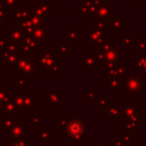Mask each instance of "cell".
I'll use <instances>...</instances> for the list:
<instances>
[{
  "instance_id": "1",
  "label": "cell",
  "mask_w": 146,
  "mask_h": 146,
  "mask_svg": "<svg viewBox=\"0 0 146 146\" xmlns=\"http://www.w3.org/2000/svg\"><path fill=\"white\" fill-rule=\"evenodd\" d=\"M56 125L68 137L76 146H82L88 140L87 136V122L81 116H56Z\"/></svg>"
},
{
  "instance_id": "2",
  "label": "cell",
  "mask_w": 146,
  "mask_h": 146,
  "mask_svg": "<svg viewBox=\"0 0 146 146\" xmlns=\"http://www.w3.org/2000/svg\"><path fill=\"white\" fill-rule=\"evenodd\" d=\"M10 99L17 105L19 111L33 112L40 105V97L34 90H11Z\"/></svg>"
},
{
  "instance_id": "3",
  "label": "cell",
  "mask_w": 146,
  "mask_h": 146,
  "mask_svg": "<svg viewBox=\"0 0 146 146\" xmlns=\"http://www.w3.org/2000/svg\"><path fill=\"white\" fill-rule=\"evenodd\" d=\"M14 72L22 74V75L29 78L30 80H34L35 76L41 73V68L34 62V59H31V57L29 55L21 52L18 63H17L16 67L14 68Z\"/></svg>"
},
{
  "instance_id": "4",
  "label": "cell",
  "mask_w": 146,
  "mask_h": 146,
  "mask_svg": "<svg viewBox=\"0 0 146 146\" xmlns=\"http://www.w3.org/2000/svg\"><path fill=\"white\" fill-rule=\"evenodd\" d=\"M62 57L59 56L56 48L54 49H40L39 52L34 55V62L40 66V68L47 70L58 63H60Z\"/></svg>"
},
{
  "instance_id": "5",
  "label": "cell",
  "mask_w": 146,
  "mask_h": 146,
  "mask_svg": "<svg viewBox=\"0 0 146 146\" xmlns=\"http://www.w3.org/2000/svg\"><path fill=\"white\" fill-rule=\"evenodd\" d=\"M107 31L108 30H99V29H95L92 26L87 30L86 38H87V41H88V44H87L88 52L96 54L98 47L108 38L107 36Z\"/></svg>"
},
{
  "instance_id": "6",
  "label": "cell",
  "mask_w": 146,
  "mask_h": 146,
  "mask_svg": "<svg viewBox=\"0 0 146 146\" xmlns=\"http://www.w3.org/2000/svg\"><path fill=\"white\" fill-rule=\"evenodd\" d=\"M144 82L140 79L139 75L137 74H129L124 79V84H123V95H138L143 96L144 95Z\"/></svg>"
},
{
  "instance_id": "7",
  "label": "cell",
  "mask_w": 146,
  "mask_h": 146,
  "mask_svg": "<svg viewBox=\"0 0 146 146\" xmlns=\"http://www.w3.org/2000/svg\"><path fill=\"white\" fill-rule=\"evenodd\" d=\"M19 55H21L19 46L16 44V43L9 42L7 49H6L5 54H3V57H2V60H3V68H5V70L15 68L16 65H17V63H18Z\"/></svg>"
},
{
  "instance_id": "8",
  "label": "cell",
  "mask_w": 146,
  "mask_h": 146,
  "mask_svg": "<svg viewBox=\"0 0 146 146\" xmlns=\"http://www.w3.org/2000/svg\"><path fill=\"white\" fill-rule=\"evenodd\" d=\"M9 139V141L14 140H30V127H26L24 122L16 121L8 133L5 136Z\"/></svg>"
},
{
  "instance_id": "9",
  "label": "cell",
  "mask_w": 146,
  "mask_h": 146,
  "mask_svg": "<svg viewBox=\"0 0 146 146\" xmlns=\"http://www.w3.org/2000/svg\"><path fill=\"white\" fill-rule=\"evenodd\" d=\"M19 49L22 54L25 55H35L38 52V50L41 49V43L31 34H25L22 43L19 44Z\"/></svg>"
},
{
  "instance_id": "10",
  "label": "cell",
  "mask_w": 146,
  "mask_h": 146,
  "mask_svg": "<svg viewBox=\"0 0 146 146\" xmlns=\"http://www.w3.org/2000/svg\"><path fill=\"white\" fill-rule=\"evenodd\" d=\"M5 33H6V35L8 36V39H9V41L10 42H13V43H16V44H21L22 43V41H23V39H24V36H25V33H24V31L21 29V26L17 24V23H15V22H9V25L7 26V27H5V31H3Z\"/></svg>"
},
{
  "instance_id": "11",
  "label": "cell",
  "mask_w": 146,
  "mask_h": 146,
  "mask_svg": "<svg viewBox=\"0 0 146 146\" xmlns=\"http://www.w3.org/2000/svg\"><path fill=\"white\" fill-rule=\"evenodd\" d=\"M0 114L2 116L11 117L16 121L19 120V110L11 99L6 102H0Z\"/></svg>"
},
{
  "instance_id": "12",
  "label": "cell",
  "mask_w": 146,
  "mask_h": 146,
  "mask_svg": "<svg viewBox=\"0 0 146 146\" xmlns=\"http://www.w3.org/2000/svg\"><path fill=\"white\" fill-rule=\"evenodd\" d=\"M107 112V120L108 121H124L125 116L123 114L121 105H119L117 100H110L108 107L106 110Z\"/></svg>"
},
{
  "instance_id": "13",
  "label": "cell",
  "mask_w": 146,
  "mask_h": 146,
  "mask_svg": "<svg viewBox=\"0 0 146 146\" xmlns=\"http://www.w3.org/2000/svg\"><path fill=\"white\" fill-rule=\"evenodd\" d=\"M51 2H48L47 0L44 1H41L34 6H31V9H32V14H35V15H39V16H42L44 18H48L51 16V14H54L56 11V8L54 6L50 5Z\"/></svg>"
},
{
  "instance_id": "14",
  "label": "cell",
  "mask_w": 146,
  "mask_h": 146,
  "mask_svg": "<svg viewBox=\"0 0 146 146\" xmlns=\"http://www.w3.org/2000/svg\"><path fill=\"white\" fill-rule=\"evenodd\" d=\"M83 38H86V33L81 27H67L65 30V40L71 44H80Z\"/></svg>"
},
{
  "instance_id": "15",
  "label": "cell",
  "mask_w": 146,
  "mask_h": 146,
  "mask_svg": "<svg viewBox=\"0 0 146 146\" xmlns=\"http://www.w3.org/2000/svg\"><path fill=\"white\" fill-rule=\"evenodd\" d=\"M106 25H107V29L115 34L123 33L124 30L129 26V24L122 17H111L108 21H106Z\"/></svg>"
},
{
  "instance_id": "16",
  "label": "cell",
  "mask_w": 146,
  "mask_h": 146,
  "mask_svg": "<svg viewBox=\"0 0 146 146\" xmlns=\"http://www.w3.org/2000/svg\"><path fill=\"white\" fill-rule=\"evenodd\" d=\"M98 65L99 64L95 54L87 52L81 56V67L83 70H97Z\"/></svg>"
},
{
  "instance_id": "17",
  "label": "cell",
  "mask_w": 146,
  "mask_h": 146,
  "mask_svg": "<svg viewBox=\"0 0 146 146\" xmlns=\"http://www.w3.org/2000/svg\"><path fill=\"white\" fill-rule=\"evenodd\" d=\"M95 16H97L100 19L108 21L111 17H113V2L112 1L103 2L100 5V7L98 8V10H97Z\"/></svg>"
},
{
  "instance_id": "18",
  "label": "cell",
  "mask_w": 146,
  "mask_h": 146,
  "mask_svg": "<svg viewBox=\"0 0 146 146\" xmlns=\"http://www.w3.org/2000/svg\"><path fill=\"white\" fill-rule=\"evenodd\" d=\"M117 44L122 46L123 49H136L137 38L133 33H123V36L117 39Z\"/></svg>"
},
{
  "instance_id": "19",
  "label": "cell",
  "mask_w": 146,
  "mask_h": 146,
  "mask_svg": "<svg viewBox=\"0 0 146 146\" xmlns=\"http://www.w3.org/2000/svg\"><path fill=\"white\" fill-rule=\"evenodd\" d=\"M31 35L34 36L42 44V43L46 42V40H48L51 36V29L47 27V26H39V27H35L32 31Z\"/></svg>"
},
{
  "instance_id": "20",
  "label": "cell",
  "mask_w": 146,
  "mask_h": 146,
  "mask_svg": "<svg viewBox=\"0 0 146 146\" xmlns=\"http://www.w3.org/2000/svg\"><path fill=\"white\" fill-rule=\"evenodd\" d=\"M128 75H129V65L124 64V63L116 64L107 73V76H119V78H123V79H125Z\"/></svg>"
},
{
  "instance_id": "21",
  "label": "cell",
  "mask_w": 146,
  "mask_h": 146,
  "mask_svg": "<svg viewBox=\"0 0 146 146\" xmlns=\"http://www.w3.org/2000/svg\"><path fill=\"white\" fill-rule=\"evenodd\" d=\"M121 107H122L125 119H128L131 115H133L137 111H139V102L138 100H125L123 102Z\"/></svg>"
},
{
  "instance_id": "22",
  "label": "cell",
  "mask_w": 146,
  "mask_h": 146,
  "mask_svg": "<svg viewBox=\"0 0 146 146\" xmlns=\"http://www.w3.org/2000/svg\"><path fill=\"white\" fill-rule=\"evenodd\" d=\"M62 98L59 90H46V106H57Z\"/></svg>"
},
{
  "instance_id": "23",
  "label": "cell",
  "mask_w": 146,
  "mask_h": 146,
  "mask_svg": "<svg viewBox=\"0 0 146 146\" xmlns=\"http://www.w3.org/2000/svg\"><path fill=\"white\" fill-rule=\"evenodd\" d=\"M34 136L36 138H40L41 141H43V143H50L51 139L56 137V133L50 129V127L44 125V127H41V129L39 131H36L34 133Z\"/></svg>"
},
{
  "instance_id": "24",
  "label": "cell",
  "mask_w": 146,
  "mask_h": 146,
  "mask_svg": "<svg viewBox=\"0 0 146 146\" xmlns=\"http://www.w3.org/2000/svg\"><path fill=\"white\" fill-rule=\"evenodd\" d=\"M124 79L119 76H107V90L108 91H119L123 90Z\"/></svg>"
},
{
  "instance_id": "25",
  "label": "cell",
  "mask_w": 146,
  "mask_h": 146,
  "mask_svg": "<svg viewBox=\"0 0 146 146\" xmlns=\"http://www.w3.org/2000/svg\"><path fill=\"white\" fill-rule=\"evenodd\" d=\"M14 73H15V78H14V84H15L14 89L15 90H24L26 87L30 86L32 80H30L29 78H26L22 74L16 73V72H14Z\"/></svg>"
},
{
  "instance_id": "26",
  "label": "cell",
  "mask_w": 146,
  "mask_h": 146,
  "mask_svg": "<svg viewBox=\"0 0 146 146\" xmlns=\"http://www.w3.org/2000/svg\"><path fill=\"white\" fill-rule=\"evenodd\" d=\"M6 7L10 18H14L17 11L19 10V0H0Z\"/></svg>"
},
{
  "instance_id": "27",
  "label": "cell",
  "mask_w": 146,
  "mask_h": 146,
  "mask_svg": "<svg viewBox=\"0 0 146 146\" xmlns=\"http://www.w3.org/2000/svg\"><path fill=\"white\" fill-rule=\"evenodd\" d=\"M56 50L58 51L59 56L62 57V59H65L71 52H72V44L68 42H60V43H56L55 46Z\"/></svg>"
},
{
  "instance_id": "28",
  "label": "cell",
  "mask_w": 146,
  "mask_h": 146,
  "mask_svg": "<svg viewBox=\"0 0 146 146\" xmlns=\"http://www.w3.org/2000/svg\"><path fill=\"white\" fill-rule=\"evenodd\" d=\"M117 137H119V139H120L125 146H133V144H135L133 132L123 130V131H120V132L117 133Z\"/></svg>"
},
{
  "instance_id": "29",
  "label": "cell",
  "mask_w": 146,
  "mask_h": 146,
  "mask_svg": "<svg viewBox=\"0 0 146 146\" xmlns=\"http://www.w3.org/2000/svg\"><path fill=\"white\" fill-rule=\"evenodd\" d=\"M31 15H32L31 6L26 7V8H23V9H19L17 11V14L15 15V17H14V22L15 23H21V22H23L25 19H29Z\"/></svg>"
},
{
  "instance_id": "30",
  "label": "cell",
  "mask_w": 146,
  "mask_h": 146,
  "mask_svg": "<svg viewBox=\"0 0 146 146\" xmlns=\"http://www.w3.org/2000/svg\"><path fill=\"white\" fill-rule=\"evenodd\" d=\"M76 16L78 17H92V14L89 7L81 0L76 2Z\"/></svg>"
},
{
  "instance_id": "31",
  "label": "cell",
  "mask_w": 146,
  "mask_h": 146,
  "mask_svg": "<svg viewBox=\"0 0 146 146\" xmlns=\"http://www.w3.org/2000/svg\"><path fill=\"white\" fill-rule=\"evenodd\" d=\"M135 58V67L139 71H146V55H141V54H135L133 55Z\"/></svg>"
},
{
  "instance_id": "32",
  "label": "cell",
  "mask_w": 146,
  "mask_h": 146,
  "mask_svg": "<svg viewBox=\"0 0 146 146\" xmlns=\"http://www.w3.org/2000/svg\"><path fill=\"white\" fill-rule=\"evenodd\" d=\"M128 119L135 121L139 127H145L146 125V115H145V112L144 111H137L133 115H131Z\"/></svg>"
},
{
  "instance_id": "33",
  "label": "cell",
  "mask_w": 146,
  "mask_h": 146,
  "mask_svg": "<svg viewBox=\"0 0 146 146\" xmlns=\"http://www.w3.org/2000/svg\"><path fill=\"white\" fill-rule=\"evenodd\" d=\"M16 120L11 119V117H7V116H3L2 117V123H1V129L0 131L3 132V136H6L8 133V131L11 129V127L15 124Z\"/></svg>"
},
{
  "instance_id": "34",
  "label": "cell",
  "mask_w": 146,
  "mask_h": 146,
  "mask_svg": "<svg viewBox=\"0 0 146 146\" xmlns=\"http://www.w3.org/2000/svg\"><path fill=\"white\" fill-rule=\"evenodd\" d=\"M96 103H97V105H96L97 111L102 112V111H106L107 110L108 104H110V99H108V97L106 95H100V96H98Z\"/></svg>"
},
{
  "instance_id": "35",
  "label": "cell",
  "mask_w": 146,
  "mask_h": 146,
  "mask_svg": "<svg viewBox=\"0 0 146 146\" xmlns=\"http://www.w3.org/2000/svg\"><path fill=\"white\" fill-rule=\"evenodd\" d=\"M139 128L140 127L135 121H132L130 119H124V121H123V129L124 130L130 131V132H137L139 130Z\"/></svg>"
},
{
  "instance_id": "36",
  "label": "cell",
  "mask_w": 146,
  "mask_h": 146,
  "mask_svg": "<svg viewBox=\"0 0 146 146\" xmlns=\"http://www.w3.org/2000/svg\"><path fill=\"white\" fill-rule=\"evenodd\" d=\"M9 39H8V36L6 35V33L5 32H2V33H0V58L2 59V57H3V54H5V51H6V49H7V47H8V44H9Z\"/></svg>"
},
{
  "instance_id": "37",
  "label": "cell",
  "mask_w": 146,
  "mask_h": 146,
  "mask_svg": "<svg viewBox=\"0 0 146 146\" xmlns=\"http://www.w3.org/2000/svg\"><path fill=\"white\" fill-rule=\"evenodd\" d=\"M10 89L7 84H0V102H6L10 99Z\"/></svg>"
},
{
  "instance_id": "38",
  "label": "cell",
  "mask_w": 146,
  "mask_h": 146,
  "mask_svg": "<svg viewBox=\"0 0 146 146\" xmlns=\"http://www.w3.org/2000/svg\"><path fill=\"white\" fill-rule=\"evenodd\" d=\"M30 19H31V22L33 23V25H34L35 27H39V26H46V18L42 17V16L32 14V15L30 16Z\"/></svg>"
},
{
  "instance_id": "39",
  "label": "cell",
  "mask_w": 146,
  "mask_h": 146,
  "mask_svg": "<svg viewBox=\"0 0 146 146\" xmlns=\"http://www.w3.org/2000/svg\"><path fill=\"white\" fill-rule=\"evenodd\" d=\"M92 27L95 29H99V30H108L107 25H106V21L98 18L97 16H92Z\"/></svg>"
},
{
  "instance_id": "40",
  "label": "cell",
  "mask_w": 146,
  "mask_h": 146,
  "mask_svg": "<svg viewBox=\"0 0 146 146\" xmlns=\"http://www.w3.org/2000/svg\"><path fill=\"white\" fill-rule=\"evenodd\" d=\"M44 73L47 75H59L62 73V64L58 63V64H56V65L44 70Z\"/></svg>"
},
{
  "instance_id": "41",
  "label": "cell",
  "mask_w": 146,
  "mask_h": 146,
  "mask_svg": "<svg viewBox=\"0 0 146 146\" xmlns=\"http://www.w3.org/2000/svg\"><path fill=\"white\" fill-rule=\"evenodd\" d=\"M136 50H138V52L141 54V55H146V40H145V38L144 39L137 38Z\"/></svg>"
},
{
  "instance_id": "42",
  "label": "cell",
  "mask_w": 146,
  "mask_h": 146,
  "mask_svg": "<svg viewBox=\"0 0 146 146\" xmlns=\"http://www.w3.org/2000/svg\"><path fill=\"white\" fill-rule=\"evenodd\" d=\"M9 19H10V16H9L7 9L0 10V29H3L5 27V24L6 23H9Z\"/></svg>"
},
{
  "instance_id": "43",
  "label": "cell",
  "mask_w": 146,
  "mask_h": 146,
  "mask_svg": "<svg viewBox=\"0 0 146 146\" xmlns=\"http://www.w3.org/2000/svg\"><path fill=\"white\" fill-rule=\"evenodd\" d=\"M97 98H98V96H97V94H96L95 90L90 89V90L87 91V99H88V100H90V102H96Z\"/></svg>"
},
{
  "instance_id": "44",
  "label": "cell",
  "mask_w": 146,
  "mask_h": 146,
  "mask_svg": "<svg viewBox=\"0 0 146 146\" xmlns=\"http://www.w3.org/2000/svg\"><path fill=\"white\" fill-rule=\"evenodd\" d=\"M30 125L31 127H38L39 125V123L41 122V119H40V116H38V115H32L31 117H30Z\"/></svg>"
},
{
  "instance_id": "45",
  "label": "cell",
  "mask_w": 146,
  "mask_h": 146,
  "mask_svg": "<svg viewBox=\"0 0 146 146\" xmlns=\"http://www.w3.org/2000/svg\"><path fill=\"white\" fill-rule=\"evenodd\" d=\"M8 146H29V140H14V141H9Z\"/></svg>"
},
{
  "instance_id": "46",
  "label": "cell",
  "mask_w": 146,
  "mask_h": 146,
  "mask_svg": "<svg viewBox=\"0 0 146 146\" xmlns=\"http://www.w3.org/2000/svg\"><path fill=\"white\" fill-rule=\"evenodd\" d=\"M133 5V7H144L146 3V0H129Z\"/></svg>"
},
{
  "instance_id": "47",
  "label": "cell",
  "mask_w": 146,
  "mask_h": 146,
  "mask_svg": "<svg viewBox=\"0 0 146 146\" xmlns=\"http://www.w3.org/2000/svg\"><path fill=\"white\" fill-rule=\"evenodd\" d=\"M66 104V96H64L63 95V98L60 99V102H59V104L57 105V106H55V108H56V111H60V108L64 106Z\"/></svg>"
},
{
  "instance_id": "48",
  "label": "cell",
  "mask_w": 146,
  "mask_h": 146,
  "mask_svg": "<svg viewBox=\"0 0 146 146\" xmlns=\"http://www.w3.org/2000/svg\"><path fill=\"white\" fill-rule=\"evenodd\" d=\"M112 140H113V146H125V145H124V144L119 139V137H117V136H116V137H113V139H112Z\"/></svg>"
},
{
  "instance_id": "49",
  "label": "cell",
  "mask_w": 146,
  "mask_h": 146,
  "mask_svg": "<svg viewBox=\"0 0 146 146\" xmlns=\"http://www.w3.org/2000/svg\"><path fill=\"white\" fill-rule=\"evenodd\" d=\"M139 76H140V79L143 80L144 84L146 86V71H140V73H139Z\"/></svg>"
},
{
  "instance_id": "50",
  "label": "cell",
  "mask_w": 146,
  "mask_h": 146,
  "mask_svg": "<svg viewBox=\"0 0 146 146\" xmlns=\"http://www.w3.org/2000/svg\"><path fill=\"white\" fill-rule=\"evenodd\" d=\"M92 146H108L106 141H100V143H92Z\"/></svg>"
},
{
  "instance_id": "51",
  "label": "cell",
  "mask_w": 146,
  "mask_h": 146,
  "mask_svg": "<svg viewBox=\"0 0 146 146\" xmlns=\"http://www.w3.org/2000/svg\"><path fill=\"white\" fill-rule=\"evenodd\" d=\"M41 1H44V0H30V2H31V6H34V5H36V3L41 2Z\"/></svg>"
},
{
  "instance_id": "52",
  "label": "cell",
  "mask_w": 146,
  "mask_h": 146,
  "mask_svg": "<svg viewBox=\"0 0 146 146\" xmlns=\"http://www.w3.org/2000/svg\"><path fill=\"white\" fill-rule=\"evenodd\" d=\"M55 146H67V145H66V143H64V141H58V143H56Z\"/></svg>"
},
{
  "instance_id": "53",
  "label": "cell",
  "mask_w": 146,
  "mask_h": 146,
  "mask_svg": "<svg viewBox=\"0 0 146 146\" xmlns=\"http://www.w3.org/2000/svg\"><path fill=\"white\" fill-rule=\"evenodd\" d=\"M3 79V70H1L0 68V81Z\"/></svg>"
},
{
  "instance_id": "54",
  "label": "cell",
  "mask_w": 146,
  "mask_h": 146,
  "mask_svg": "<svg viewBox=\"0 0 146 146\" xmlns=\"http://www.w3.org/2000/svg\"><path fill=\"white\" fill-rule=\"evenodd\" d=\"M144 26H145V29H146V13L144 14Z\"/></svg>"
},
{
  "instance_id": "55",
  "label": "cell",
  "mask_w": 146,
  "mask_h": 146,
  "mask_svg": "<svg viewBox=\"0 0 146 146\" xmlns=\"http://www.w3.org/2000/svg\"><path fill=\"white\" fill-rule=\"evenodd\" d=\"M138 146H146V141H140L138 144Z\"/></svg>"
},
{
  "instance_id": "56",
  "label": "cell",
  "mask_w": 146,
  "mask_h": 146,
  "mask_svg": "<svg viewBox=\"0 0 146 146\" xmlns=\"http://www.w3.org/2000/svg\"><path fill=\"white\" fill-rule=\"evenodd\" d=\"M48 2H60V0H47Z\"/></svg>"
},
{
  "instance_id": "57",
  "label": "cell",
  "mask_w": 146,
  "mask_h": 146,
  "mask_svg": "<svg viewBox=\"0 0 146 146\" xmlns=\"http://www.w3.org/2000/svg\"><path fill=\"white\" fill-rule=\"evenodd\" d=\"M2 117H3V116H2L1 114H0V129H1V123H2Z\"/></svg>"
},
{
  "instance_id": "58",
  "label": "cell",
  "mask_w": 146,
  "mask_h": 146,
  "mask_svg": "<svg viewBox=\"0 0 146 146\" xmlns=\"http://www.w3.org/2000/svg\"><path fill=\"white\" fill-rule=\"evenodd\" d=\"M144 38H145V40H146V33H145V36H144Z\"/></svg>"
}]
</instances>
